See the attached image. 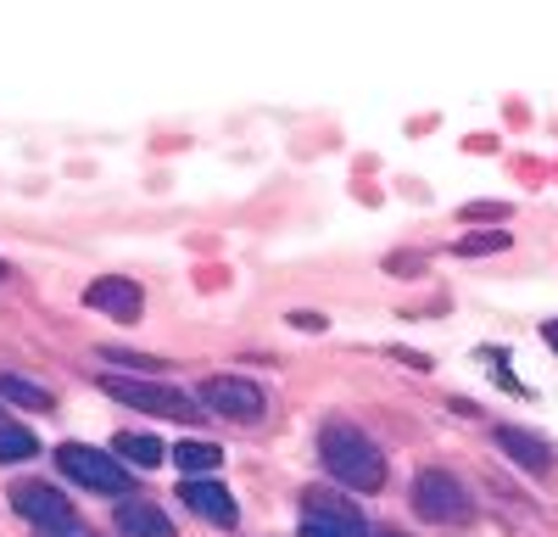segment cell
I'll return each mask as SVG.
<instances>
[{"label":"cell","mask_w":558,"mask_h":537,"mask_svg":"<svg viewBox=\"0 0 558 537\" xmlns=\"http://www.w3.org/2000/svg\"><path fill=\"white\" fill-rule=\"evenodd\" d=\"M318 460L336 481L357 487V492H380L386 487V454L375 448V437L357 431L352 420H330L318 431Z\"/></svg>","instance_id":"cell-1"},{"label":"cell","mask_w":558,"mask_h":537,"mask_svg":"<svg viewBox=\"0 0 558 537\" xmlns=\"http://www.w3.org/2000/svg\"><path fill=\"white\" fill-rule=\"evenodd\" d=\"M57 465L68 481L89 487V492H107V499H123V492H134L129 470L118 454H107V448H84V442H62L57 448Z\"/></svg>","instance_id":"cell-2"},{"label":"cell","mask_w":558,"mask_h":537,"mask_svg":"<svg viewBox=\"0 0 558 537\" xmlns=\"http://www.w3.org/2000/svg\"><path fill=\"white\" fill-rule=\"evenodd\" d=\"M302 537H375V532H368V521L357 515L352 499H341L330 487H307L302 492Z\"/></svg>","instance_id":"cell-3"},{"label":"cell","mask_w":558,"mask_h":537,"mask_svg":"<svg viewBox=\"0 0 558 537\" xmlns=\"http://www.w3.org/2000/svg\"><path fill=\"white\" fill-rule=\"evenodd\" d=\"M101 392H107V397H118V403H129V409H146V415H157V420H184V426H191V420L202 415V403H191V397L173 392V386H157V381L101 375Z\"/></svg>","instance_id":"cell-4"},{"label":"cell","mask_w":558,"mask_h":537,"mask_svg":"<svg viewBox=\"0 0 558 537\" xmlns=\"http://www.w3.org/2000/svg\"><path fill=\"white\" fill-rule=\"evenodd\" d=\"M413 510L436 526H458V521H470V492L447 470H418L413 476Z\"/></svg>","instance_id":"cell-5"},{"label":"cell","mask_w":558,"mask_h":537,"mask_svg":"<svg viewBox=\"0 0 558 537\" xmlns=\"http://www.w3.org/2000/svg\"><path fill=\"white\" fill-rule=\"evenodd\" d=\"M202 403H207L213 415L235 420V426H257V420H263V392H257L252 381H241V375H213V381H202Z\"/></svg>","instance_id":"cell-6"},{"label":"cell","mask_w":558,"mask_h":537,"mask_svg":"<svg viewBox=\"0 0 558 537\" xmlns=\"http://www.w3.org/2000/svg\"><path fill=\"white\" fill-rule=\"evenodd\" d=\"M7 499H12V510H17L23 521H34V532L73 521V504H68V492H57L51 481H17V487L7 492Z\"/></svg>","instance_id":"cell-7"},{"label":"cell","mask_w":558,"mask_h":537,"mask_svg":"<svg viewBox=\"0 0 558 537\" xmlns=\"http://www.w3.org/2000/svg\"><path fill=\"white\" fill-rule=\"evenodd\" d=\"M84 302H89V308H101V313H112V320H123V325H134L140 313H146V291H140L134 281H123V275H101V281H89Z\"/></svg>","instance_id":"cell-8"},{"label":"cell","mask_w":558,"mask_h":537,"mask_svg":"<svg viewBox=\"0 0 558 537\" xmlns=\"http://www.w3.org/2000/svg\"><path fill=\"white\" fill-rule=\"evenodd\" d=\"M184 504H191V515H202L207 526H235V499H229V487L213 481V476H191L179 487Z\"/></svg>","instance_id":"cell-9"},{"label":"cell","mask_w":558,"mask_h":537,"mask_svg":"<svg viewBox=\"0 0 558 537\" xmlns=\"http://www.w3.org/2000/svg\"><path fill=\"white\" fill-rule=\"evenodd\" d=\"M497 448H502L508 460H520L525 470H536V476H547V470H553V460H558L536 431H520V426H497Z\"/></svg>","instance_id":"cell-10"},{"label":"cell","mask_w":558,"mask_h":537,"mask_svg":"<svg viewBox=\"0 0 558 537\" xmlns=\"http://www.w3.org/2000/svg\"><path fill=\"white\" fill-rule=\"evenodd\" d=\"M118 532L123 537H173V521L146 499H123L118 504Z\"/></svg>","instance_id":"cell-11"},{"label":"cell","mask_w":558,"mask_h":537,"mask_svg":"<svg viewBox=\"0 0 558 537\" xmlns=\"http://www.w3.org/2000/svg\"><path fill=\"white\" fill-rule=\"evenodd\" d=\"M0 397H12V403H23L28 415H51V409H57V397L45 392L39 381L17 375V370H0Z\"/></svg>","instance_id":"cell-12"},{"label":"cell","mask_w":558,"mask_h":537,"mask_svg":"<svg viewBox=\"0 0 558 537\" xmlns=\"http://www.w3.org/2000/svg\"><path fill=\"white\" fill-rule=\"evenodd\" d=\"M173 460H179L184 476H213V470L223 465V448H213V442H179Z\"/></svg>","instance_id":"cell-13"},{"label":"cell","mask_w":558,"mask_h":537,"mask_svg":"<svg viewBox=\"0 0 558 537\" xmlns=\"http://www.w3.org/2000/svg\"><path fill=\"white\" fill-rule=\"evenodd\" d=\"M112 454L129 460V465H162V442L140 437V431H123V437H112Z\"/></svg>","instance_id":"cell-14"},{"label":"cell","mask_w":558,"mask_h":537,"mask_svg":"<svg viewBox=\"0 0 558 537\" xmlns=\"http://www.w3.org/2000/svg\"><path fill=\"white\" fill-rule=\"evenodd\" d=\"M34 454H39V442H34L23 426L0 431V465H17V460H34Z\"/></svg>","instance_id":"cell-15"},{"label":"cell","mask_w":558,"mask_h":537,"mask_svg":"<svg viewBox=\"0 0 558 537\" xmlns=\"http://www.w3.org/2000/svg\"><path fill=\"white\" fill-rule=\"evenodd\" d=\"M502 247H508V236L497 230V236H463L452 252H458V258H486V252H502Z\"/></svg>","instance_id":"cell-16"},{"label":"cell","mask_w":558,"mask_h":537,"mask_svg":"<svg viewBox=\"0 0 558 537\" xmlns=\"http://www.w3.org/2000/svg\"><path fill=\"white\" fill-rule=\"evenodd\" d=\"M508 213H514V207H508V202H463V224H481V218H508Z\"/></svg>","instance_id":"cell-17"},{"label":"cell","mask_w":558,"mask_h":537,"mask_svg":"<svg viewBox=\"0 0 558 537\" xmlns=\"http://www.w3.org/2000/svg\"><path fill=\"white\" fill-rule=\"evenodd\" d=\"M34 537H101V532H89V526L73 515V521H62V526H45V532H34Z\"/></svg>","instance_id":"cell-18"},{"label":"cell","mask_w":558,"mask_h":537,"mask_svg":"<svg viewBox=\"0 0 558 537\" xmlns=\"http://www.w3.org/2000/svg\"><path fill=\"white\" fill-rule=\"evenodd\" d=\"M391 275H418V258L413 252H397L391 258Z\"/></svg>","instance_id":"cell-19"},{"label":"cell","mask_w":558,"mask_h":537,"mask_svg":"<svg viewBox=\"0 0 558 537\" xmlns=\"http://www.w3.org/2000/svg\"><path fill=\"white\" fill-rule=\"evenodd\" d=\"M542 342H547V347H558V320H547V325H542Z\"/></svg>","instance_id":"cell-20"},{"label":"cell","mask_w":558,"mask_h":537,"mask_svg":"<svg viewBox=\"0 0 558 537\" xmlns=\"http://www.w3.org/2000/svg\"><path fill=\"white\" fill-rule=\"evenodd\" d=\"M375 537H402V532H391V526H386V532H375Z\"/></svg>","instance_id":"cell-21"},{"label":"cell","mask_w":558,"mask_h":537,"mask_svg":"<svg viewBox=\"0 0 558 537\" xmlns=\"http://www.w3.org/2000/svg\"><path fill=\"white\" fill-rule=\"evenodd\" d=\"M0 275H7V258H0Z\"/></svg>","instance_id":"cell-22"},{"label":"cell","mask_w":558,"mask_h":537,"mask_svg":"<svg viewBox=\"0 0 558 537\" xmlns=\"http://www.w3.org/2000/svg\"><path fill=\"white\" fill-rule=\"evenodd\" d=\"M0 431H7V415H0Z\"/></svg>","instance_id":"cell-23"}]
</instances>
